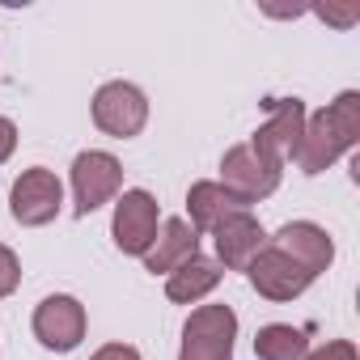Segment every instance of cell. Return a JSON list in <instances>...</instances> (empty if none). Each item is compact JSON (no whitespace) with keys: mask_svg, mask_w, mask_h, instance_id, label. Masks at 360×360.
<instances>
[{"mask_svg":"<svg viewBox=\"0 0 360 360\" xmlns=\"http://www.w3.org/2000/svg\"><path fill=\"white\" fill-rule=\"evenodd\" d=\"M356 144H360V94L347 89L326 110L305 119V131L297 144V165H301V174H322Z\"/></svg>","mask_w":360,"mask_h":360,"instance_id":"1","label":"cell"},{"mask_svg":"<svg viewBox=\"0 0 360 360\" xmlns=\"http://www.w3.org/2000/svg\"><path fill=\"white\" fill-rule=\"evenodd\" d=\"M238 314L229 305H200L183 326V352L178 360H233Z\"/></svg>","mask_w":360,"mask_h":360,"instance_id":"2","label":"cell"},{"mask_svg":"<svg viewBox=\"0 0 360 360\" xmlns=\"http://www.w3.org/2000/svg\"><path fill=\"white\" fill-rule=\"evenodd\" d=\"M221 187L238 200V204H259L280 187V165H271L267 157H259L250 144H233L221 161Z\"/></svg>","mask_w":360,"mask_h":360,"instance_id":"3","label":"cell"},{"mask_svg":"<svg viewBox=\"0 0 360 360\" xmlns=\"http://www.w3.org/2000/svg\"><path fill=\"white\" fill-rule=\"evenodd\" d=\"M60 208H64V187H60V178L51 169H43V165L26 169L13 183V191H9V212L26 229L51 225L60 217Z\"/></svg>","mask_w":360,"mask_h":360,"instance_id":"4","label":"cell"},{"mask_svg":"<svg viewBox=\"0 0 360 360\" xmlns=\"http://www.w3.org/2000/svg\"><path fill=\"white\" fill-rule=\"evenodd\" d=\"M123 187V165L102 153V148H89L72 161V195H77V217H89L98 212L102 204H110Z\"/></svg>","mask_w":360,"mask_h":360,"instance_id":"5","label":"cell"},{"mask_svg":"<svg viewBox=\"0 0 360 360\" xmlns=\"http://www.w3.org/2000/svg\"><path fill=\"white\" fill-rule=\"evenodd\" d=\"M94 123L115 140L140 136L148 123V102L131 81H110L94 94Z\"/></svg>","mask_w":360,"mask_h":360,"instance_id":"6","label":"cell"},{"mask_svg":"<svg viewBox=\"0 0 360 360\" xmlns=\"http://www.w3.org/2000/svg\"><path fill=\"white\" fill-rule=\"evenodd\" d=\"M301 131H305V106H301V98H280V102L271 106V119L255 131L250 148H255L259 157H267L271 165L284 169V161L297 157Z\"/></svg>","mask_w":360,"mask_h":360,"instance_id":"7","label":"cell"},{"mask_svg":"<svg viewBox=\"0 0 360 360\" xmlns=\"http://www.w3.org/2000/svg\"><path fill=\"white\" fill-rule=\"evenodd\" d=\"M246 276H250L255 292L267 297V301H292V297H301V292L314 284V276H309L305 267H297V263H292L284 250H276V246H263V250L250 259Z\"/></svg>","mask_w":360,"mask_h":360,"instance_id":"8","label":"cell"},{"mask_svg":"<svg viewBox=\"0 0 360 360\" xmlns=\"http://www.w3.org/2000/svg\"><path fill=\"white\" fill-rule=\"evenodd\" d=\"M157 200L148 191H123V200L115 204V221H110V233H115V246L123 255H144L157 238Z\"/></svg>","mask_w":360,"mask_h":360,"instance_id":"9","label":"cell"},{"mask_svg":"<svg viewBox=\"0 0 360 360\" xmlns=\"http://www.w3.org/2000/svg\"><path fill=\"white\" fill-rule=\"evenodd\" d=\"M34 339L51 352H72L85 339V305L68 292L47 297L34 309Z\"/></svg>","mask_w":360,"mask_h":360,"instance_id":"10","label":"cell"},{"mask_svg":"<svg viewBox=\"0 0 360 360\" xmlns=\"http://www.w3.org/2000/svg\"><path fill=\"white\" fill-rule=\"evenodd\" d=\"M212 238H217V259H221L229 271H246V267H250V259L267 246L263 225H259L246 208H238V212L221 217V221L212 225Z\"/></svg>","mask_w":360,"mask_h":360,"instance_id":"11","label":"cell"},{"mask_svg":"<svg viewBox=\"0 0 360 360\" xmlns=\"http://www.w3.org/2000/svg\"><path fill=\"white\" fill-rule=\"evenodd\" d=\"M276 250H284L297 267H305L309 276H322L326 267H330V259H335V242L326 238V229L322 225H314V221H292V225H284L280 233H276Z\"/></svg>","mask_w":360,"mask_h":360,"instance_id":"12","label":"cell"},{"mask_svg":"<svg viewBox=\"0 0 360 360\" xmlns=\"http://www.w3.org/2000/svg\"><path fill=\"white\" fill-rule=\"evenodd\" d=\"M191 255H200V233H195L183 217H169V221L161 225V233L153 238V246H148L140 259H144V267H148L153 276H157V271L169 276L178 263H187Z\"/></svg>","mask_w":360,"mask_h":360,"instance_id":"13","label":"cell"},{"mask_svg":"<svg viewBox=\"0 0 360 360\" xmlns=\"http://www.w3.org/2000/svg\"><path fill=\"white\" fill-rule=\"evenodd\" d=\"M221 263L217 259H204V255H191L187 263H178L174 271H169V280H165V297L169 301H178V305H191V301H200V297H208L217 284H221Z\"/></svg>","mask_w":360,"mask_h":360,"instance_id":"14","label":"cell"},{"mask_svg":"<svg viewBox=\"0 0 360 360\" xmlns=\"http://www.w3.org/2000/svg\"><path fill=\"white\" fill-rule=\"evenodd\" d=\"M238 208H242V204H238L221 183H195V187L187 191V212H191V221H187V225H191L195 233H204V229L212 233V225H217L221 217L238 212Z\"/></svg>","mask_w":360,"mask_h":360,"instance_id":"15","label":"cell"},{"mask_svg":"<svg viewBox=\"0 0 360 360\" xmlns=\"http://www.w3.org/2000/svg\"><path fill=\"white\" fill-rule=\"evenodd\" d=\"M309 352V339L301 326H288V322H271L255 335V356L259 360H301Z\"/></svg>","mask_w":360,"mask_h":360,"instance_id":"16","label":"cell"},{"mask_svg":"<svg viewBox=\"0 0 360 360\" xmlns=\"http://www.w3.org/2000/svg\"><path fill=\"white\" fill-rule=\"evenodd\" d=\"M18 284H22V263L9 246H0V297L18 292Z\"/></svg>","mask_w":360,"mask_h":360,"instance_id":"17","label":"cell"},{"mask_svg":"<svg viewBox=\"0 0 360 360\" xmlns=\"http://www.w3.org/2000/svg\"><path fill=\"white\" fill-rule=\"evenodd\" d=\"M301 360H356V343H347V339H330V343L305 352Z\"/></svg>","mask_w":360,"mask_h":360,"instance_id":"18","label":"cell"},{"mask_svg":"<svg viewBox=\"0 0 360 360\" xmlns=\"http://www.w3.org/2000/svg\"><path fill=\"white\" fill-rule=\"evenodd\" d=\"M13 148H18V127H13V119L0 115V165L13 157Z\"/></svg>","mask_w":360,"mask_h":360,"instance_id":"19","label":"cell"},{"mask_svg":"<svg viewBox=\"0 0 360 360\" xmlns=\"http://www.w3.org/2000/svg\"><path fill=\"white\" fill-rule=\"evenodd\" d=\"M89 360H140V352H136L131 343H106V347H98Z\"/></svg>","mask_w":360,"mask_h":360,"instance_id":"20","label":"cell"},{"mask_svg":"<svg viewBox=\"0 0 360 360\" xmlns=\"http://www.w3.org/2000/svg\"><path fill=\"white\" fill-rule=\"evenodd\" d=\"M318 13H322L326 22H335V26H347V22H356V9H339V13H335V9H318Z\"/></svg>","mask_w":360,"mask_h":360,"instance_id":"21","label":"cell"}]
</instances>
